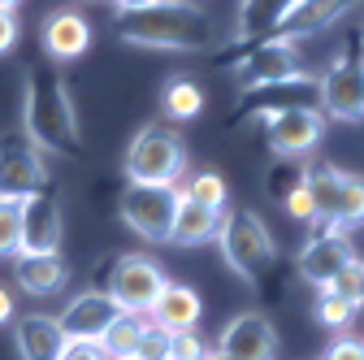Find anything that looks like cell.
<instances>
[{"instance_id":"obj_1","label":"cell","mask_w":364,"mask_h":360,"mask_svg":"<svg viewBox=\"0 0 364 360\" xmlns=\"http://www.w3.org/2000/svg\"><path fill=\"white\" fill-rule=\"evenodd\" d=\"M22 134L39 152H74L78 148V113L70 100V87L53 61H39L26 70Z\"/></svg>"},{"instance_id":"obj_2","label":"cell","mask_w":364,"mask_h":360,"mask_svg":"<svg viewBox=\"0 0 364 360\" xmlns=\"http://www.w3.org/2000/svg\"><path fill=\"white\" fill-rule=\"evenodd\" d=\"M122 43L134 48H169V53H204L217 43V26L191 0H161L144 14H126L117 22Z\"/></svg>"},{"instance_id":"obj_3","label":"cell","mask_w":364,"mask_h":360,"mask_svg":"<svg viewBox=\"0 0 364 360\" xmlns=\"http://www.w3.org/2000/svg\"><path fill=\"white\" fill-rule=\"evenodd\" d=\"M217 248H221V260L230 265V274H239L243 282H256L273 265V256H278V243H273L264 217L256 208H239V204L225 208Z\"/></svg>"},{"instance_id":"obj_4","label":"cell","mask_w":364,"mask_h":360,"mask_svg":"<svg viewBox=\"0 0 364 360\" xmlns=\"http://www.w3.org/2000/svg\"><path fill=\"white\" fill-rule=\"evenodd\" d=\"M187 178V144L169 126H144L126 148V183L178 187Z\"/></svg>"},{"instance_id":"obj_5","label":"cell","mask_w":364,"mask_h":360,"mask_svg":"<svg viewBox=\"0 0 364 360\" xmlns=\"http://www.w3.org/2000/svg\"><path fill=\"white\" fill-rule=\"evenodd\" d=\"M308 191L316 200V217L308 221L312 235L321 231H351L364 221V178L334 169V165H316L308 169Z\"/></svg>"},{"instance_id":"obj_6","label":"cell","mask_w":364,"mask_h":360,"mask_svg":"<svg viewBox=\"0 0 364 360\" xmlns=\"http://www.w3.org/2000/svg\"><path fill=\"white\" fill-rule=\"evenodd\" d=\"M264 134H269L273 157L299 161L326 139V113L316 105H282V109L264 113Z\"/></svg>"},{"instance_id":"obj_7","label":"cell","mask_w":364,"mask_h":360,"mask_svg":"<svg viewBox=\"0 0 364 360\" xmlns=\"http://www.w3.org/2000/svg\"><path fill=\"white\" fill-rule=\"evenodd\" d=\"M165 282H169L165 269H161L152 256L130 252V256H122V260L113 265V274H109V295L117 300L122 312H130V317H148L152 304H156L161 291H165Z\"/></svg>"},{"instance_id":"obj_8","label":"cell","mask_w":364,"mask_h":360,"mask_svg":"<svg viewBox=\"0 0 364 360\" xmlns=\"http://www.w3.org/2000/svg\"><path fill=\"white\" fill-rule=\"evenodd\" d=\"M117 213H122V221L139 239L169 243L173 213H178V187H139V183H126Z\"/></svg>"},{"instance_id":"obj_9","label":"cell","mask_w":364,"mask_h":360,"mask_svg":"<svg viewBox=\"0 0 364 360\" xmlns=\"http://www.w3.org/2000/svg\"><path fill=\"white\" fill-rule=\"evenodd\" d=\"M239 83H243V92H269V87L304 83L295 39H278V35L260 39L247 57H239Z\"/></svg>"},{"instance_id":"obj_10","label":"cell","mask_w":364,"mask_h":360,"mask_svg":"<svg viewBox=\"0 0 364 360\" xmlns=\"http://www.w3.org/2000/svg\"><path fill=\"white\" fill-rule=\"evenodd\" d=\"M48 183V165L43 152L26 139V134H0V200H26L43 191Z\"/></svg>"},{"instance_id":"obj_11","label":"cell","mask_w":364,"mask_h":360,"mask_svg":"<svg viewBox=\"0 0 364 360\" xmlns=\"http://www.w3.org/2000/svg\"><path fill=\"white\" fill-rule=\"evenodd\" d=\"M316 100H321V113L338 122H360L364 117V61L351 53L338 57L316 78Z\"/></svg>"},{"instance_id":"obj_12","label":"cell","mask_w":364,"mask_h":360,"mask_svg":"<svg viewBox=\"0 0 364 360\" xmlns=\"http://www.w3.org/2000/svg\"><path fill=\"white\" fill-rule=\"evenodd\" d=\"M61 235H65V217L57 196L35 191L22 200V239H18V256H57L61 252Z\"/></svg>"},{"instance_id":"obj_13","label":"cell","mask_w":364,"mask_h":360,"mask_svg":"<svg viewBox=\"0 0 364 360\" xmlns=\"http://www.w3.org/2000/svg\"><path fill=\"white\" fill-rule=\"evenodd\" d=\"M355 260V248H351V235L347 231H321V235H312L304 248H299V278L312 282L316 291H326L334 287V278L343 274V269Z\"/></svg>"},{"instance_id":"obj_14","label":"cell","mask_w":364,"mask_h":360,"mask_svg":"<svg viewBox=\"0 0 364 360\" xmlns=\"http://www.w3.org/2000/svg\"><path fill=\"white\" fill-rule=\"evenodd\" d=\"M122 317V308L109 291H78L74 300H65V308L57 312V326L65 339H87V343H100L105 330Z\"/></svg>"},{"instance_id":"obj_15","label":"cell","mask_w":364,"mask_h":360,"mask_svg":"<svg viewBox=\"0 0 364 360\" xmlns=\"http://www.w3.org/2000/svg\"><path fill=\"white\" fill-rule=\"evenodd\" d=\"M217 351H225L230 360H278V334H273V322L264 312H235L225 322Z\"/></svg>"},{"instance_id":"obj_16","label":"cell","mask_w":364,"mask_h":360,"mask_svg":"<svg viewBox=\"0 0 364 360\" xmlns=\"http://www.w3.org/2000/svg\"><path fill=\"white\" fill-rule=\"evenodd\" d=\"M360 0H291V5L282 9V18L273 22L269 35H278V39H304V35H316V31H326L334 26L347 9H355Z\"/></svg>"},{"instance_id":"obj_17","label":"cell","mask_w":364,"mask_h":360,"mask_svg":"<svg viewBox=\"0 0 364 360\" xmlns=\"http://www.w3.org/2000/svg\"><path fill=\"white\" fill-rule=\"evenodd\" d=\"M39 43H43V53H48V61H74L91 48V22L78 9H53L43 18Z\"/></svg>"},{"instance_id":"obj_18","label":"cell","mask_w":364,"mask_h":360,"mask_svg":"<svg viewBox=\"0 0 364 360\" xmlns=\"http://www.w3.org/2000/svg\"><path fill=\"white\" fill-rule=\"evenodd\" d=\"M221 217H225V213L204 208V204H196V200H187V196L178 191V213H173L169 243H173V248H204V243H217Z\"/></svg>"},{"instance_id":"obj_19","label":"cell","mask_w":364,"mask_h":360,"mask_svg":"<svg viewBox=\"0 0 364 360\" xmlns=\"http://www.w3.org/2000/svg\"><path fill=\"white\" fill-rule=\"evenodd\" d=\"M14 343H18V360H57L65 347V334L48 312H26L14 326Z\"/></svg>"},{"instance_id":"obj_20","label":"cell","mask_w":364,"mask_h":360,"mask_svg":"<svg viewBox=\"0 0 364 360\" xmlns=\"http://www.w3.org/2000/svg\"><path fill=\"white\" fill-rule=\"evenodd\" d=\"M200 312H204V304H200V291L196 287H187V282H165L161 300L148 312V322H156L161 330L173 334V330H196L200 326Z\"/></svg>"},{"instance_id":"obj_21","label":"cell","mask_w":364,"mask_h":360,"mask_svg":"<svg viewBox=\"0 0 364 360\" xmlns=\"http://www.w3.org/2000/svg\"><path fill=\"white\" fill-rule=\"evenodd\" d=\"M65 278H70V269L61 252L57 256H18V287L26 295H53L65 287Z\"/></svg>"},{"instance_id":"obj_22","label":"cell","mask_w":364,"mask_h":360,"mask_svg":"<svg viewBox=\"0 0 364 360\" xmlns=\"http://www.w3.org/2000/svg\"><path fill=\"white\" fill-rule=\"evenodd\" d=\"M200 109H204L200 83L187 78V74H173V78L165 83V92H161V113H165L169 122H191V117H200Z\"/></svg>"},{"instance_id":"obj_23","label":"cell","mask_w":364,"mask_h":360,"mask_svg":"<svg viewBox=\"0 0 364 360\" xmlns=\"http://www.w3.org/2000/svg\"><path fill=\"white\" fill-rule=\"evenodd\" d=\"M144 326L148 317H130V312H122V317L105 330L100 347L109 360H134V351H139V339H144Z\"/></svg>"},{"instance_id":"obj_24","label":"cell","mask_w":364,"mask_h":360,"mask_svg":"<svg viewBox=\"0 0 364 360\" xmlns=\"http://www.w3.org/2000/svg\"><path fill=\"white\" fill-rule=\"evenodd\" d=\"M178 191L187 196V200H196V204H204V208H217V213L230 208V187H225V178L213 174V169H196Z\"/></svg>"},{"instance_id":"obj_25","label":"cell","mask_w":364,"mask_h":360,"mask_svg":"<svg viewBox=\"0 0 364 360\" xmlns=\"http://www.w3.org/2000/svg\"><path fill=\"white\" fill-rule=\"evenodd\" d=\"M291 0H239V35L252 39L260 31H273V22L282 18Z\"/></svg>"},{"instance_id":"obj_26","label":"cell","mask_w":364,"mask_h":360,"mask_svg":"<svg viewBox=\"0 0 364 360\" xmlns=\"http://www.w3.org/2000/svg\"><path fill=\"white\" fill-rule=\"evenodd\" d=\"M355 312H360V308H355L347 295H338V291H330V287H326V291H316V322H321L326 330H338V334L351 330Z\"/></svg>"},{"instance_id":"obj_27","label":"cell","mask_w":364,"mask_h":360,"mask_svg":"<svg viewBox=\"0 0 364 360\" xmlns=\"http://www.w3.org/2000/svg\"><path fill=\"white\" fill-rule=\"evenodd\" d=\"M22 239V200H0V256H18Z\"/></svg>"},{"instance_id":"obj_28","label":"cell","mask_w":364,"mask_h":360,"mask_svg":"<svg viewBox=\"0 0 364 360\" xmlns=\"http://www.w3.org/2000/svg\"><path fill=\"white\" fill-rule=\"evenodd\" d=\"M204 356H208V347L196 330H173L165 343V360H204Z\"/></svg>"},{"instance_id":"obj_29","label":"cell","mask_w":364,"mask_h":360,"mask_svg":"<svg viewBox=\"0 0 364 360\" xmlns=\"http://www.w3.org/2000/svg\"><path fill=\"white\" fill-rule=\"evenodd\" d=\"M330 291H338V295H347V300H351L355 308L364 304V260H360V256H355V260H351V265L343 269V274L334 278V287H330Z\"/></svg>"},{"instance_id":"obj_30","label":"cell","mask_w":364,"mask_h":360,"mask_svg":"<svg viewBox=\"0 0 364 360\" xmlns=\"http://www.w3.org/2000/svg\"><path fill=\"white\" fill-rule=\"evenodd\" d=\"M282 208H287L295 221H312V217H316V200H312V191H308V178H304L295 191L282 196Z\"/></svg>"},{"instance_id":"obj_31","label":"cell","mask_w":364,"mask_h":360,"mask_svg":"<svg viewBox=\"0 0 364 360\" xmlns=\"http://www.w3.org/2000/svg\"><path fill=\"white\" fill-rule=\"evenodd\" d=\"M165 343H169V330H161L156 322L144 326V339H139V351L134 360H165Z\"/></svg>"},{"instance_id":"obj_32","label":"cell","mask_w":364,"mask_h":360,"mask_svg":"<svg viewBox=\"0 0 364 360\" xmlns=\"http://www.w3.org/2000/svg\"><path fill=\"white\" fill-rule=\"evenodd\" d=\"M57 360H109V356H105V347H100V343L65 339V347H61V356H57Z\"/></svg>"},{"instance_id":"obj_33","label":"cell","mask_w":364,"mask_h":360,"mask_svg":"<svg viewBox=\"0 0 364 360\" xmlns=\"http://www.w3.org/2000/svg\"><path fill=\"white\" fill-rule=\"evenodd\" d=\"M18 39H22L18 14H14V9H0V57H5V53H14V48H18Z\"/></svg>"},{"instance_id":"obj_34","label":"cell","mask_w":364,"mask_h":360,"mask_svg":"<svg viewBox=\"0 0 364 360\" xmlns=\"http://www.w3.org/2000/svg\"><path fill=\"white\" fill-rule=\"evenodd\" d=\"M326 360H364V343H360V339H347V334H338V339L330 343Z\"/></svg>"},{"instance_id":"obj_35","label":"cell","mask_w":364,"mask_h":360,"mask_svg":"<svg viewBox=\"0 0 364 360\" xmlns=\"http://www.w3.org/2000/svg\"><path fill=\"white\" fill-rule=\"evenodd\" d=\"M117 5V14L126 18V14H144V9H152V5H161V0H113Z\"/></svg>"},{"instance_id":"obj_36","label":"cell","mask_w":364,"mask_h":360,"mask_svg":"<svg viewBox=\"0 0 364 360\" xmlns=\"http://www.w3.org/2000/svg\"><path fill=\"white\" fill-rule=\"evenodd\" d=\"M9 322H14V295L0 287V326H9Z\"/></svg>"},{"instance_id":"obj_37","label":"cell","mask_w":364,"mask_h":360,"mask_svg":"<svg viewBox=\"0 0 364 360\" xmlns=\"http://www.w3.org/2000/svg\"><path fill=\"white\" fill-rule=\"evenodd\" d=\"M22 5V0H0V9H18Z\"/></svg>"},{"instance_id":"obj_38","label":"cell","mask_w":364,"mask_h":360,"mask_svg":"<svg viewBox=\"0 0 364 360\" xmlns=\"http://www.w3.org/2000/svg\"><path fill=\"white\" fill-rule=\"evenodd\" d=\"M204 360H230V356H225V351H208Z\"/></svg>"}]
</instances>
